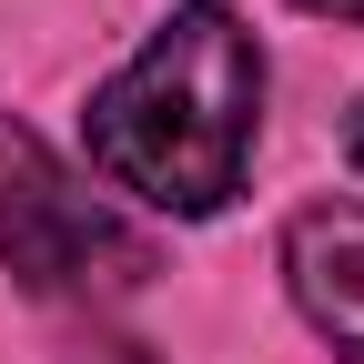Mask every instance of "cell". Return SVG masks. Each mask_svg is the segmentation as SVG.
<instances>
[{"label": "cell", "mask_w": 364, "mask_h": 364, "mask_svg": "<svg viewBox=\"0 0 364 364\" xmlns=\"http://www.w3.org/2000/svg\"><path fill=\"white\" fill-rule=\"evenodd\" d=\"M0 263H11V284L41 294V304H91V294H132L142 284L152 243L132 233L31 122L0 112Z\"/></svg>", "instance_id": "obj_2"}, {"label": "cell", "mask_w": 364, "mask_h": 364, "mask_svg": "<svg viewBox=\"0 0 364 364\" xmlns=\"http://www.w3.org/2000/svg\"><path fill=\"white\" fill-rule=\"evenodd\" d=\"M263 132V41L223 0H182L152 21V41L132 51L81 112L91 172L112 193L152 203L172 223H203L243 193Z\"/></svg>", "instance_id": "obj_1"}, {"label": "cell", "mask_w": 364, "mask_h": 364, "mask_svg": "<svg viewBox=\"0 0 364 364\" xmlns=\"http://www.w3.org/2000/svg\"><path fill=\"white\" fill-rule=\"evenodd\" d=\"M284 284L304 324L344 364H364V203H304L284 223Z\"/></svg>", "instance_id": "obj_3"}, {"label": "cell", "mask_w": 364, "mask_h": 364, "mask_svg": "<svg viewBox=\"0 0 364 364\" xmlns=\"http://www.w3.org/2000/svg\"><path fill=\"white\" fill-rule=\"evenodd\" d=\"M344 152H354V172H364V91H354V112H344Z\"/></svg>", "instance_id": "obj_5"}, {"label": "cell", "mask_w": 364, "mask_h": 364, "mask_svg": "<svg viewBox=\"0 0 364 364\" xmlns=\"http://www.w3.org/2000/svg\"><path fill=\"white\" fill-rule=\"evenodd\" d=\"M294 11H314V21H364V0H294Z\"/></svg>", "instance_id": "obj_4"}]
</instances>
